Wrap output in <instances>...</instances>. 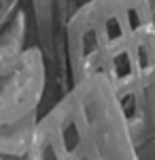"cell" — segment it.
<instances>
[{
  "mask_svg": "<svg viewBox=\"0 0 155 160\" xmlns=\"http://www.w3.org/2000/svg\"><path fill=\"white\" fill-rule=\"evenodd\" d=\"M53 94L51 62L28 7L0 34V160L24 158L32 128Z\"/></svg>",
  "mask_w": 155,
  "mask_h": 160,
  "instance_id": "3957f363",
  "label": "cell"
},
{
  "mask_svg": "<svg viewBox=\"0 0 155 160\" xmlns=\"http://www.w3.org/2000/svg\"><path fill=\"white\" fill-rule=\"evenodd\" d=\"M45 49L55 94L83 77H104L143 145L155 81L153 0H53Z\"/></svg>",
  "mask_w": 155,
  "mask_h": 160,
  "instance_id": "6da1fadb",
  "label": "cell"
},
{
  "mask_svg": "<svg viewBox=\"0 0 155 160\" xmlns=\"http://www.w3.org/2000/svg\"><path fill=\"white\" fill-rule=\"evenodd\" d=\"M4 160H24V158H4Z\"/></svg>",
  "mask_w": 155,
  "mask_h": 160,
  "instance_id": "8992f818",
  "label": "cell"
},
{
  "mask_svg": "<svg viewBox=\"0 0 155 160\" xmlns=\"http://www.w3.org/2000/svg\"><path fill=\"white\" fill-rule=\"evenodd\" d=\"M30 7V0H0V34Z\"/></svg>",
  "mask_w": 155,
  "mask_h": 160,
  "instance_id": "5b68a950",
  "label": "cell"
},
{
  "mask_svg": "<svg viewBox=\"0 0 155 160\" xmlns=\"http://www.w3.org/2000/svg\"><path fill=\"white\" fill-rule=\"evenodd\" d=\"M24 160H143L130 113L104 77L89 75L51 96Z\"/></svg>",
  "mask_w": 155,
  "mask_h": 160,
  "instance_id": "7a4b0ae2",
  "label": "cell"
},
{
  "mask_svg": "<svg viewBox=\"0 0 155 160\" xmlns=\"http://www.w3.org/2000/svg\"><path fill=\"white\" fill-rule=\"evenodd\" d=\"M32 15H34L36 32L40 37V43L45 47V41L49 37V28H51V13H53V0H30Z\"/></svg>",
  "mask_w": 155,
  "mask_h": 160,
  "instance_id": "277c9868",
  "label": "cell"
}]
</instances>
